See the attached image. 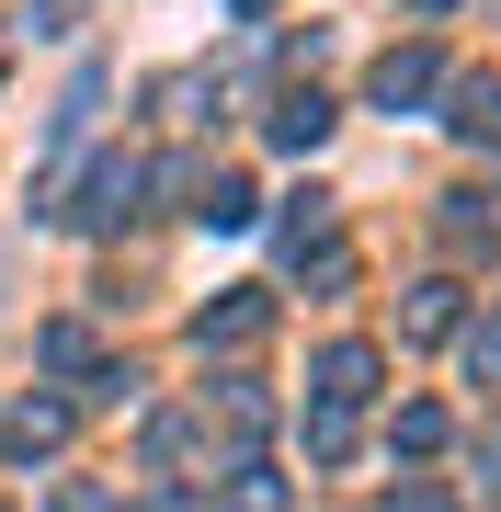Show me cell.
I'll return each instance as SVG.
<instances>
[{
	"instance_id": "obj_1",
	"label": "cell",
	"mask_w": 501,
	"mask_h": 512,
	"mask_svg": "<svg viewBox=\"0 0 501 512\" xmlns=\"http://www.w3.org/2000/svg\"><path fill=\"white\" fill-rule=\"evenodd\" d=\"M365 376H376V353H365V342H331V353H319V410H353Z\"/></svg>"
},
{
	"instance_id": "obj_3",
	"label": "cell",
	"mask_w": 501,
	"mask_h": 512,
	"mask_svg": "<svg viewBox=\"0 0 501 512\" xmlns=\"http://www.w3.org/2000/svg\"><path fill=\"white\" fill-rule=\"evenodd\" d=\"M137 183H149L137 160H103V171H92V205H80V217H92V228H114V217L137 205Z\"/></svg>"
},
{
	"instance_id": "obj_2",
	"label": "cell",
	"mask_w": 501,
	"mask_h": 512,
	"mask_svg": "<svg viewBox=\"0 0 501 512\" xmlns=\"http://www.w3.org/2000/svg\"><path fill=\"white\" fill-rule=\"evenodd\" d=\"M422 92H433V46H399L388 69H376V103L399 114V103H422Z\"/></svg>"
},
{
	"instance_id": "obj_12",
	"label": "cell",
	"mask_w": 501,
	"mask_h": 512,
	"mask_svg": "<svg viewBox=\"0 0 501 512\" xmlns=\"http://www.w3.org/2000/svg\"><path fill=\"white\" fill-rule=\"evenodd\" d=\"M240 12H274V0H240Z\"/></svg>"
},
{
	"instance_id": "obj_10",
	"label": "cell",
	"mask_w": 501,
	"mask_h": 512,
	"mask_svg": "<svg viewBox=\"0 0 501 512\" xmlns=\"http://www.w3.org/2000/svg\"><path fill=\"white\" fill-rule=\"evenodd\" d=\"M467 365H479V376H501V319L479 330V342H467Z\"/></svg>"
},
{
	"instance_id": "obj_8",
	"label": "cell",
	"mask_w": 501,
	"mask_h": 512,
	"mask_svg": "<svg viewBox=\"0 0 501 512\" xmlns=\"http://www.w3.org/2000/svg\"><path fill=\"white\" fill-rule=\"evenodd\" d=\"M228 512H285V478H274V467H240V490H228Z\"/></svg>"
},
{
	"instance_id": "obj_9",
	"label": "cell",
	"mask_w": 501,
	"mask_h": 512,
	"mask_svg": "<svg viewBox=\"0 0 501 512\" xmlns=\"http://www.w3.org/2000/svg\"><path fill=\"white\" fill-rule=\"evenodd\" d=\"M205 228H251V183H205Z\"/></svg>"
},
{
	"instance_id": "obj_7",
	"label": "cell",
	"mask_w": 501,
	"mask_h": 512,
	"mask_svg": "<svg viewBox=\"0 0 501 512\" xmlns=\"http://www.w3.org/2000/svg\"><path fill=\"white\" fill-rule=\"evenodd\" d=\"M251 330H262V296H228V308H205V353H217V342H251Z\"/></svg>"
},
{
	"instance_id": "obj_11",
	"label": "cell",
	"mask_w": 501,
	"mask_h": 512,
	"mask_svg": "<svg viewBox=\"0 0 501 512\" xmlns=\"http://www.w3.org/2000/svg\"><path fill=\"white\" fill-rule=\"evenodd\" d=\"M35 12H46V35H57V23H69V12H80V0H35Z\"/></svg>"
},
{
	"instance_id": "obj_6",
	"label": "cell",
	"mask_w": 501,
	"mask_h": 512,
	"mask_svg": "<svg viewBox=\"0 0 501 512\" xmlns=\"http://www.w3.org/2000/svg\"><path fill=\"white\" fill-rule=\"evenodd\" d=\"M456 137H501V80H467L456 92Z\"/></svg>"
},
{
	"instance_id": "obj_4",
	"label": "cell",
	"mask_w": 501,
	"mask_h": 512,
	"mask_svg": "<svg viewBox=\"0 0 501 512\" xmlns=\"http://www.w3.org/2000/svg\"><path fill=\"white\" fill-rule=\"evenodd\" d=\"M57 433H69V410H57V399H23V410H12V456H46Z\"/></svg>"
},
{
	"instance_id": "obj_5",
	"label": "cell",
	"mask_w": 501,
	"mask_h": 512,
	"mask_svg": "<svg viewBox=\"0 0 501 512\" xmlns=\"http://www.w3.org/2000/svg\"><path fill=\"white\" fill-rule=\"evenodd\" d=\"M319 137H331V103H319V92H297L274 114V148H319Z\"/></svg>"
}]
</instances>
